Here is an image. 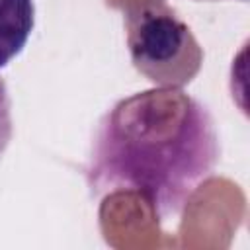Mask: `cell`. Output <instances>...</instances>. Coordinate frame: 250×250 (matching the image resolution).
Segmentation results:
<instances>
[{
  "mask_svg": "<svg viewBox=\"0 0 250 250\" xmlns=\"http://www.w3.org/2000/svg\"><path fill=\"white\" fill-rule=\"evenodd\" d=\"M12 131H14V127H12V104H10L6 82L0 78V158L12 141Z\"/></svg>",
  "mask_w": 250,
  "mask_h": 250,
  "instance_id": "4",
  "label": "cell"
},
{
  "mask_svg": "<svg viewBox=\"0 0 250 250\" xmlns=\"http://www.w3.org/2000/svg\"><path fill=\"white\" fill-rule=\"evenodd\" d=\"M33 25V0H0V68L8 66L23 51Z\"/></svg>",
  "mask_w": 250,
  "mask_h": 250,
  "instance_id": "3",
  "label": "cell"
},
{
  "mask_svg": "<svg viewBox=\"0 0 250 250\" xmlns=\"http://www.w3.org/2000/svg\"><path fill=\"white\" fill-rule=\"evenodd\" d=\"M125 33L133 66L156 86L182 88L203 64L199 41L164 0L133 4L125 14Z\"/></svg>",
  "mask_w": 250,
  "mask_h": 250,
  "instance_id": "2",
  "label": "cell"
},
{
  "mask_svg": "<svg viewBox=\"0 0 250 250\" xmlns=\"http://www.w3.org/2000/svg\"><path fill=\"white\" fill-rule=\"evenodd\" d=\"M221 154L209 109L182 88L156 86L119 100L94 135L88 186L133 191L160 223L182 217Z\"/></svg>",
  "mask_w": 250,
  "mask_h": 250,
  "instance_id": "1",
  "label": "cell"
}]
</instances>
